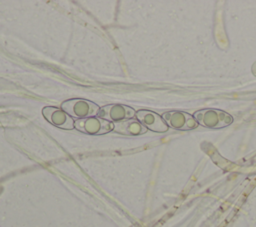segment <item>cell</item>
Listing matches in <instances>:
<instances>
[{
    "label": "cell",
    "mask_w": 256,
    "mask_h": 227,
    "mask_svg": "<svg viewBox=\"0 0 256 227\" xmlns=\"http://www.w3.org/2000/svg\"><path fill=\"white\" fill-rule=\"evenodd\" d=\"M193 116L198 124L213 129L226 127L233 122L231 115L218 109L199 110L195 112Z\"/></svg>",
    "instance_id": "7a4b0ae2"
},
{
    "label": "cell",
    "mask_w": 256,
    "mask_h": 227,
    "mask_svg": "<svg viewBox=\"0 0 256 227\" xmlns=\"http://www.w3.org/2000/svg\"><path fill=\"white\" fill-rule=\"evenodd\" d=\"M114 124L101 117H89L78 119L74 122V128L86 134L100 135L113 130Z\"/></svg>",
    "instance_id": "3957f363"
},
{
    "label": "cell",
    "mask_w": 256,
    "mask_h": 227,
    "mask_svg": "<svg viewBox=\"0 0 256 227\" xmlns=\"http://www.w3.org/2000/svg\"><path fill=\"white\" fill-rule=\"evenodd\" d=\"M135 114L136 112L130 106L123 104H110L101 107L98 115L107 121H114L116 123L123 120L133 119Z\"/></svg>",
    "instance_id": "277c9868"
},
{
    "label": "cell",
    "mask_w": 256,
    "mask_h": 227,
    "mask_svg": "<svg viewBox=\"0 0 256 227\" xmlns=\"http://www.w3.org/2000/svg\"><path fill=\"white\" fill-rule=\"evenodd\" d=\"M113 130L116 133H119L122 135H128V136L144 134L147 131V129L138 120H135V119H128V120L116 122L114 124Z\"/></svg>",
    "instance_id": "ba28073f"
},
{
    "label": "cell",
    "mask_w": 256,
    "mask_h": 227,
    "mask_svg": "<svg viewBox=\"0 0 256 227\" xmlns=\"http://www.w3.org/2000/svg\"><path fill=\"white\" fill-rule=\"evenodd\" d=\"M61 109L66 112L70 117L78 119H84L89 117H95L99 114L100 108L92 101L75 98L64 101L61 104Z\"/></svg>",
    "instance_id": "6da1fadb"
},
{
    "label": "cell",
    "mask_w": 256,
    "mask_h": 227,
    "mask_svg": "<svg viewBox=\"0 0 256 227\" xmlns=\"http://www.w3.org/2000/svg\"><path fill=\"white\" fill-rule=\"evenodd\" d=\"M162 118L168 127L178 130H190L198 125L194 116L183 111H168L162 115Z\"/></svg>",
    "instance_id": "5b68a950"
},
{
    "label": "cell",
    "mask_w": 256,
    "mask_h": 227,
    "mask_svg": "<svg viewBox=\"0 0 256 227\" xmlns=\"http://www.w3.org/2000/svg\"><path fill=\"white\" fill-rule=\"evenodd\" d=\"M42 114L49 123L58 128L64 130H71L74 128L73 118L62 109L53 106H46L42 109Z\"/></svg>",
    "instance_id": "8992f818"
},
{
    "label": "cell",
    "mask_w": 256,
    "mask_h": 227,
    "mask_svg": "<svg viewBox=\"0 0 256 227\" xmlns=\"http://www.w3.org/2000/svg\"><path fill=\"white\" fill-rule=\"evenodd\" d=\"M136 120H138L146 129L153 132L163 133L168 130V125L162 118V116L150 110H139L135 114Z\"/></svg>",
    "instance_id": "52a82bcc"
}]
</instances>
